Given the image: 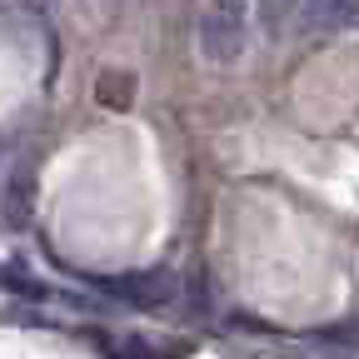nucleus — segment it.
<instances>
[{"label": "nucleus", "instance_id": "1", "mask_svg": "<svg viewBox=\"0 0 359 359\" xmlns=\"http://www.w3.org/2000/svg\"><path fill=\"white\" fill-rule=\"evenodd\" d=\"M250 45V11L245 0H205L200 11V55L210 65H230Z\"/></svg>", "mask_w": 359, "mask_h": 359}, {"label": "nucleus", "instance_id": "2", "mask_svg": "<svg viewBox=\"0 0 359 359\" xmlns=\"http://www.w3.org/2000/svg\"><path fill=\"white\" fill-rule=\"evenodd\" d=\"M35 215V160L30 155H15L6 180H0V230L20 235Z\"/></svg>", "mask_w": 359, "mask_h": 359}, {"label": "nucleus", "instance_id": "3", "mask_svg": "<svg viewBox=\"0 0 359 359\" xmlns=\"http://www.w3.org/2000/svg\"><path fill=\"white\" fill-rule=\"evenodd\" d=\"M100 290L125 299V304H135V309H160V304L175 299L180 285H175L170 269H130V275H120V280H100Z\"/></svg>", "mask_w": 359, "mask_h": 359}, {"label": "nucleus", "instance_id": "4", "mask_svg": "<svg viewBox=\"0 0 359 359\" xmlns=\"http://www.w3.org/2000/svg\"><path fill=\"white\" fill-rule=\"evenodd\" d=\"M359 20V0H304V30L309 35H339Z\"/></svg>", "mask_w": 359, "mask_h": 359}, {"label": "nucleus", "instance_id": "5", "mask_svg": "<svg viewBox=\"0 0 359 359\" xmlns=\"http://www.w3.org/2000/svg\"><path fill=\"white\" fill-rule=\"evenodd\" d=\"M294 6H299V0H259V20H264V30H280V25L294 15Z\"/></svg>", "mask_w": 359, "mask_h": 359}, {"label": "nucleus", "instance_id": "6", "mask_svg": "<svg viewBox=\"0 0 359 359\" xmlns=\"http://www.w3.org/2000/svg\"><path fill=\"white\" fill-rule=\"evenodd\" d=\"M100 100H105V105H125V100H130V80H125L120 70H105V80H100Z\"/></svg>", "mask_w": 359, "mask_h": 359}, {"label": "nucleus", "instance_id": "7", "mask_svg": "<svg viewBox=\"0 0 359 359\" xmlns=\"http://www.w3.org/2000/svg\"><path fill=\"white\" fill-rule=\"evenodd\" d=\"M20 6H25V11H40V15H45V11L55 6V0H20Z\"/></svg>", "mask_w": 359, "mask_h": 359}]
</instances>
